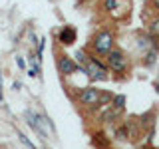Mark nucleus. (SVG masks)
Wrapping results in <instances>:
<instances>
[{
    "instance_id": "nucleus-1",
    "label": "nucleus",
    "mask_w": 159,
    "mask_h": 149,
    "mask_svg": "<svg viewBox=\"0 0 159 149\" xmlns=\"http://www.w3.org/2000/svg\"><path fill=\"white\" fill-rule=\"evenodd\" d=\"M89 48H92V52L96 54V56L106 58L107 54L116 48V34H113V30L102 28L99 32H96L93 38H92V42H89Z\"/></svg>"
},
{
    "instance_id": "nucleus-2",
    "label": "nucleus",
    "mask_w": 159,
    "mask_h": 149,
    "mask_svg": "<svg viewBox=\"0 0 159 149\" xmlns=\"http://www.w3.org/2000/svg\"><path fill=\"white\" fill-rule=\"evenodd\" d=\"M106 64H107L109 72H111L113 76H119V78H125L129 74V68H131L129 56L123 52L121 48H117V46L106 56Z\"/></svg>"
},
{
    "instance_id": "nucleus-3",
    "label": "nucleus",
    "mask_w": 159,
    "mask_h": 149,
    "mask_svg": "<svg viewBox=\"0 0 159 149\" xmlns=\"http://www.w3.org/2000/svg\"><path fill=\"white\" fill-rule=\"evenodd\" d=\"M84 74H88V78L93 79V82H106V79H109L107 64H103L99 58H96V54L88 56L86 64H84Z\"/></svg>"
},
{
    "instance_id": "nucleus-4",
    "label": "nucleus",
    "mask_w": 159,
    "mask_h": 149,
    "mask_svg": "<svg viewBox=\"0 0 159 149\" xmlns=\"http://www.w3.org/2000/svg\"><path fill=\"white\" fill-rule=\"evenodd\" d=\"M99 96H102V89H98V88H84L78 99H80V103H82L84 107L98 109V107H102L99 106Z\"/></svg>"
},
{
    "instance_id": "nucleus-5",
    "label": "nucleus",
    "mask_w": 159,
    "mask_h": 149,
    "mask_svg": "<svg viewBox=\"0 0 159 149\" xmlns=\"http://www.w3.org/2000/svg\"><path fill=\"white\" fill-rule=\"evenodd\" d=\"M26 115V119H28V125L30 127H34V131L38 133L42 139H46L48 137V133H46V129H44V125H48V121H46V117H42V115H38L36 111H28L24 113Z\"/></svg>"
},
{
    "instance_id": "nucleus-6",
    "label": "nucleus",
    "mask_w": 159,
    "mask_h": 149,
    "mask_svg": "<svg viewBox=\"0 0 159 149\" xmlns=\"http://www.w3.org/2000/svg\"><path fill=\"white\" fill-rule=\"evenodd\" d=\"M58 70L64 74V76H72V74H76L78 70H82V68H80L70 56H60L58 58Z\"/></svg>"
},
{
    "instance_id": "nucleus-7",
    "label": "nucleus",
    "mask_w": 159,
    "mask_h": 149,
    "mask_svg": "<svg viewBox=\"0 0 159 149\" xmlns=\"http://www.w3.org/2000/svg\"><path fill=\"white\" fill-rule=\"evenodd\" d=\"M58 40H60V44H64V46H72V44L76 42V30L72 26H64L60 30V34H58Z\"/></svg>"
},
{
    "instance_id": "nucleus-8",
    "label": "nucleus",
    "mask_w": 159,
    "mask_h": 149,
    "mask_svg": "<svg viewBox=\"0 0 159 149\" xmlns=\"http://www.w3.org/2000/svg\"><path fill=\"white\" fill-rule=\"evenodd\" d=\"M141 64L145 68H151V66H155L157 64V58H159V50L157 48H151V50H147V52H143V56H141Z\"/></svg>"
},
{
    "instance_id": "nucleus-9",
    "label": "nucleus",
    "mask_w": 159,
    "mask_h": 149,
    "mask_svg": "<svg viewBox=\"0 0 159 149\" xmlns=\"http://www.w3.org/2000/svg\"><path fill=\"white\" fill-rule=\"evenodd\" d=\"M102 8L109 14L117 12V10H121V0H102Z\"/></svg>"
},
{
    "instance_id": "nucleus-10",
    "label": "nucleus",
    "mask_w": 159,
    "mask_h": 149,
    "mask_svg": "<svg viewBox=\"0 0 159 149\" xmlns=\"http://www.w3.org/2000/svg\"><path fill=\"white\" fill-rule=\"evenodd\" d=\"M147 32L151 34L153 38L159 40V14H155V16H153V18L147 22Z\"/></svg>"
},
{
    "instance_id": "nucleus-11",
    "label": "nucleus",
    "mask_w": 159,
    "mask_h": 149,
    "mask_svg": "<svg viewBox=\"0 0 159 149\" xmlns=\"http://www.w3.org/2000/svg\"><path fill=\"white\" fill-rule=\"evenodd\" d=\"M93 145H96L98 149H111L107 137L103 135V133H96V135H93Z\"/></svg>"
},
{
    "instance_id": "nucleus-12",
    "label": "nucleus",
    "mask_w": 159,
    "mask_h": 149,
    "mask_svg": "<svg viewBox=\"0 0 159 149\" xmlns=\"http://www.w3.org/2000/svg\"><path fill=\"white\" fill-rule=\"evenodd\" d=\"M116 137H117V139H121V141H125V139H131V133H129V125H127V121L116 129Z\"/></svg>"
},
{
    "instance_id": "nucleus-13",
    "label": "nucleus",
    "mask_w": 159,
    "mask_h": 149,
    "mask_svg": "<svg viewBox=\"0 0 159 149\" xmlns=\"http://www.w3.org/2000/svg\"><path fill=\"white\" fill-rule=\"evenodd\" d=\"M111 102H113V93L102 92V96H99V106H102V107H107V106H111Z\"/></svg>"
},
{
    "instance_id": "nucleus-14",
    "label": "nucleus",
    "mask_w": 159,
    "mask_h": 149,
    "mask_svg": "<svg viewBox=\"0 0 159 149\" xmlns=\"http://www.w3.org/2000/svg\"><path fill=\"white\" fill-rule=\"evenodd\" d=\"M111 106L117 107V109H125V96H113Z\"/></svg>"
},
{
    "instance_id": "nucleus-15",
    "label": "nucleus",
    "mask_w": 159,
    "mask_h": 149,
    "mask_svg": "<svg viewBox=\"0 0 159 149\" xmlns=\"http://www.w3.org/2000/svg\"><path fill=\"white\" fill-rule=\"evenodd\" d=\"M145 8H149L153 14H159V0H147Z\"/></svg>"
},
{
    "instance_id": "nucleus-16",
    "label": "nucleus",
    "mask_w": 159,
    "mask_h": 149,
    "mask_svg": "<svg viewBox=\"0 0 159 149\" xmlns=\"http://www.w3.org/2000/svg\"><path fill=\"white\" fill-rule=\"evenodd\" d=\"M18 137H20V141H22V143H24V145H26L28 149H36V147H34V145H32V141H28V137H26V135H24V133H22V131H18Z\"/></svg>"
},
{
    "instance_id": "nucleus-17",
    "label": "nucleus",
    "mask_w": 159,
    "mask_h": 149,
    "mask_svg": "<svg viewBox=\"0 0 159 149\" xmlns=\"http://www.w3.org/2000/svg\"><path fill=\"white\" fill-rule=\"evenodd\" d=\"M0 88H2V78H0ZM0 102H2V92H0Z\"/></svg>"
},
{
    "instance_id": "nucleus-18",
    "label": "nucleus",
    "mask_w": 159,
    "mask_h": 149,
    "mask_svg": "<svg viewBox=\"0 0 159 149\" xmlns=\"http://www.w3.org/2000/svg\"><path fill=\"white\" fill-rule=\"evenodd\" d=\"M155 92H157V93H159V82H157V84H155Z\"/></svg>"
}]
</instances>
